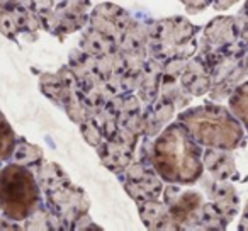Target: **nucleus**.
I'll use <instances>...</instances> for the list:
<instances>
[{"mask_svg":"<svg viewBox=\"0 0 248 231\" xmlns=\"http://www.w3.org/2000/svg\"><path fill=\"white\" fill-rule=\"evenodd\" d=\"M152 165L160 179L170 184H192L199 177V150L180 123L169 126L155 139Z\"/></svg>","mask_w":248,"mask_h":231,"instance_id":"1","label":"nucleus"},{"mask_svg":"<svg viewBox=\"0 0 248 231\" xmlns=\"http://www.w3.org/2000/svg\"><path fill=\"white\" fill-rule=\"evenodd\" d=\"M41 187L24 165L9 163L0 169V209L9 219H29L41 206Z\"/></svg>","mask_w":248,"mask_h":231,"instance_id":"2","label":"nucleus"},{"mask_svg":"<svg viewBox=\"0 0 248 231\" xmlns=\"http://www.w3.org/2000/svg\"><path fill=\"white\" fill-rule=\"evenodd\" d=\"M89 0H55L51 12L41 19V24L51 34H70L85 24Z\"/></svg>","mask_w":248,"mask_h":231,"instance_id":"3","label":"nucleus"},{"mask_svg":"<svg viewBox=\"0 0 248 231\" xmlns=\"http://www.w3.org/2000/svg\"><path fill=\"white\" fill-rule=\"evenodd\" d=\"M153 165L148 167L146 162L131 163L128 169L124 170V187L129 192V196L136 202L143 200L158 199L162 194V182L158 179V173L152 172Z\"/></svg>","mask_w":248,"mask_h":231,"instance_id":"4","label":"nucleus"},{"mask_svg":"<svg viewBox=\"0 0 248 231\" xmlns=\"http://www.w3.org/2000/svg\"><path fill=\"white\" fill-rule=\"evenodd\" d=\"M39 17L24 7L19 0H0V31L9 38L22 32H36L39 29Z\"/></svg>","mask_w":248,"mask_h":231,"instance_id":"5","label":"nucleus"},{"mask_svg":"<svg viewBox=\"0 0 248 231\" xmlns=\"http://www.w3.org/2000/svg\"><path fill=\"white\" fill-rule=\"evenodd\" d=\"M129 24H131L129 15L123 9H117L114 4H100L90 17L92 29L112 39L116 45L121 41Z\"/></svg>","mask_w":248,"mask_h":231,"instance_id":"6","label":"nucleus"},{"mask_svg":"<svg viewBox=\"0 0 248 231\" xmlns=\"http://www.w3.org/2000/svg\"><path fill=\"white\" fill-rule=\"evenodd\" d=\"M162 73H163V63H158L156 58L148 60L145 63L140 75V97L145 104L152 106L155 102L156 92H158L160 82H162Z\"/></svg>","mask_w":248,"mask_h":231,"instance_id":"7","label":"nucleus"},{"mask_svg":"<svg viewBox=\"0 0 248 231\" xmlns=\"http://www.w3.org/2000/svg\"><path fill=\"white\" fill-rule=\"evenodd\" d=\"M140 206V214H141L143 223L148 228H170V224L167 223H175V219L170 214L167 204H160L158 199H152V200H143L138 202Z\"/></svg>","mask_w":248,"mask_h":231,"instance_id":"8","label":"nucleus"},{"mask_svg":"<svg viewBox=\"0 0 248 231\" xmlns=\"http://www.w3.org/2000/svg\"><path fill=\"white\" fill-rule=\"evenodd\" d=\"M12 162L28 167V169H34V167L39 169L41 150L28 141H19V143H16V148H14V152H12Z\"/></svg>","mask_w":248,"mask_h":231,"instance_id":"9","label":"nucleus"},{"mask_svg":"<svg viewBox=\"0 0 248 231\" xmlns=\"http://www.w3.org/2000/svg\"><path fill=\"white\" fill-rule=\"evenodd\" d=\"M16 135L5 118L0 114V162L12 156V152L16 148Z\"/></svg>","mask_w":248,"mask_h":231,"instance_id":"10","label":"nucleus"},{"mask_svg":"<svg viewBox=\"0 0 248 231\" xmlns=\"http://www.w3.org/2000/svg\"><path fill=\"white\" fill-rule=\"evenodd\" d=\"M22 5H24L28 11H31L32 14H36L41 21L45 15H48L51 12L53 5H55V0H19Z\"/></svg>","mask_w":248,"mask_h":231,"instance_id":"11","label":"nucleus"}]
</instances>
